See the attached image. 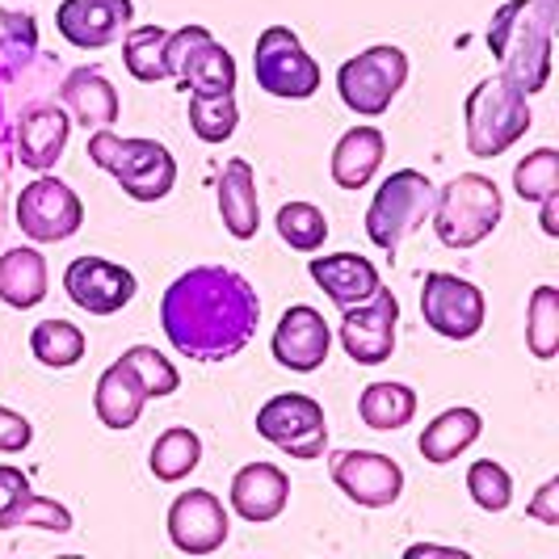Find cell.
<instances>
[{
  "label": "cell",
  "mask_w": 559,
  "mask_h": 559,
  "mask_svg": "<svg viewBox=\"0 0 559 559\" xmlns=\"http://www.w3.org/2000/svg\"><path fill=\"white\" fill-rule=\"evenodd\" d=\"M29 492V479L17 472V467H0V531H13V513L22 509V501H26Z\"/></svg>",
  "instance_id": "obj_39"
},
{
  "label": "cell",
  "mask_w": 559,
  "mask_h": 559,
  "mask_svg": "<svg viewBox=\"0 0 559 559\" xmlns=\"http://www.w3.org/2000/svg\"><path fill=\"white\" fill-rule=\"evenodd\" d=\"M329 472L336 488L362 509H388L404 492V467L379 450H336Z\"/></svg>",
  "instance_id": "obj_13"
},
{
  "label": "cell",
  "mask_w": 559,
  "mask_h": 559,
  "mask_svg": "<svg viewBox=\"0 0 559 559\" xmlns=\"http://www.w3.org/2000/svg\"><path fill=\"white\" fill-rule=\"evenodd\" d=\"M388 156V140L379 127H349L333 147V160H329V173L341 190H366L374 181V173Z\"/></svg>",
  "instance_id": "obj_22"
},
{
  "label": "cell",
  "mask_w": 559,
  "mask_h": 559,
  "mask_svg": "<svg viewBox=\"0 0 559 559\" xmlns=\"http://www.w3.org/2000/svg\"><path fill=\"white\" fill-rule=\"evenodd\" d=\"M219 215L236 240H252L261 227V198H257V173L249 160L231 156L219 173Z\"/></svg>",
  "instance_id": "obj_25"
},
{
  "label": "cell",
  "mask_w": 559,
  "mask_h": 559,
  "mask_svg": "<svg viewBox=\"0 0 559 559\" xmlns=\"http://www.w3.org/2000/svg\"><path fill=\"white\" fill-rule=\"evenodd\" d=\"M270 349H274V362L278 366L295 370V374H311V370L324 366L329 349H333V329H329V320L316 308L295 304V308L282 311Z\"/></svg>",
  "instance_id": "obj_17"
},
{
  "label": "cell",
  "mask_w": 559,
  "mask_h": 559,
  "mask_svg": "<svg viewBox=\"0 0 559 559\" xmlns=\"http://www.w3.org/2000/svg\"><path fill=\"white\" fill-rule=\"evenodd\" d=\"M526 345L534 358L551 362L559 354V290L538 286L526 304Z\"/></svg>",
  "instance_id": "obj_32"
},
{
  "label": "cell",
  "mask_w": 559,
  "mask_h": 559,
  "mask_svg": "<svg viewBox=\"0 0 559 559\" xmlns=\"http://www.w3.org/2000/svg\"><path fill=\"white\" fill-rule=\"evenodd\" d=\"M168 81L186 88L190 97H211V93H236V59L224 43H215V34L206 26L168 29L165 43Z\"/></svg>",
  "instance_id": "obj_6"
},
{
  "label": "cell",
  "mask_w": 559,
  "mask_h": 559,
  "mask_svg": "<svg viewBox=\"0 0 559 559\" xmlns=\"http://www.w3.org/2000/svg\"><path fill=\"white\" fill-rule=\"evenodd\" d=\"M68 135H72V118L51 102H34L17 118V160L26 168L47 173L63 156Z\"/></svg>",
  "instance_id": "obj_20"
},
{
  "label": "cell",
  "mask_w": 559,
  "mask_h": 559,
  "mask_svg": "<svg viewBox=\"0 0 559 559\" xmlns=\"http://www.w3.org/2000/svg\"><path fill=\"white\" fill-rule=\"evenodd\" d=\"M257 433L278 447L290 459H320L329 447V420H324V404L311 400L304 392H282L270 395L261 408H257Z\"/></svg>",
  "instance_id": "obj_10"
},
{
  "label": "cell",
  "mask_w": 559,
  "mask_h": 559,
  "mask_svg": "<svg viewBox=\"0 0 559 559\" xmlns=\"http://www.w3.org/2000/svg\"><path fill=\"white\" fill-rule=\"evenodd\" d=\"M404 81H408V56L392 43H379V47H366L362 56L341 63L336 93L354 114L379 118V114L392 110L395 93L404 88Z\"/></svg>",
  "instance_id": "obj_9"
},
{
  "label": "cell",
  "mask_w": 559,
  "mask_h": 559,
  "mask_svg": "<svg viewBox=\"0 0 559 559\" xmlns=\"http://www.w3.org/2000/svg\"><path fill=\"white\" fill-rule=\"evenodd\" d=\"M84 349H88V341H84V333L72 320H43L29 333V354L43 366H51V370L76 366L84 358Z\"/></svg>",
  "instance_id": "obj_31"
},
{
  "label": "cell",
  "mask_w": 559,
  "mask_h": 559,
  "mask_svg": "<svg viewBox=\"0 0 559 559\" xmlns=\"http://www.w3.org/2000/svg\"><path fill=\"white\" fill-rule=\"evenodd\" d=\"M534 4H538V9H543L551 22H559V0H534Z\"/></svg>",
  "instance_id": "obj_44"
},
{
  "label": "cell",
  "mask_w": 559,
  "mask_h": 559,
  "mask_svg": "<svg viewBox=\"0 0 559 559\" xmlns=\"http://www.w3.org/2000/svg\"><path fill=\"white\" fill-rule=\"evenodd\" d=\"M122 362L131 366L135 374H140L143 392L147 400H160V395H173L181 388V374H177V366L168 362L165 354L156 349V345H131L127 354H122Z\"/></svg>",
  "instance_id": "obj_36"
},
{
  "label": "cell",
  "mask_w": 559,
  "mask_h": 559,
  "mask_svg": "<svg viewBox=\"0 0 559 559\" xmlns=\"http://www.w3.org/2000/svg\"><path fill=\"white\" fill-rule=\"evenodd\" d=\"M135 17V0H63L56 9V29L76 51H102Z\"/></svg>",
  "instance_id": "obj_18"
},
{
  "label": "cell",
  "mask_w": 559,
  "mask_h": 559,
  "mask_svg": "<svg viewBox=\"0 0 559 559\" xmlns=\"http://www.w3.org/2000/svg\"><path fill=\"white\" fill-rule=\"evenodd\" d=\"M63 290H68V299L81 311H88V316H114V311H122L135 299L140 282H135V274H131L127 265H118V261H106V257H76V261L63 270Z\"/></svg>",
  "instance_id": "obj_15"
},
{
  "label": "cell",
  "mask_w": 559,
  "mask_h": 559,
  "mask_svg": "<svg viewBox=\"0 0 559 559\" xmlns=\"http://www.w3.org/2000/svg\"><path fill=\"white\" fill-rule=\"evenodd\" d=\"M395 324H400V299L392 290H374L366 304H354L341 316V345L358 366H379L395 354Z\"/></svg>",
  "instance_id": "obj_14"
},
{
  "label": "cell",
  "mask_w": 559,
  "mask_h": 559,
  "mask_svg": "<svg viewBox=\"0 0 559 559\" xmlns=\"http://www.w3.org/2000/svg\"><path fill=\"white\" fill-rule=\"evenodd\" d=\"M88 160L106 168L118 190L135 202H160L177 181V160L168 156L165 143L156 140H122L110 127H97L88 135Z\"/></svg>",
  "instance_id": "obj_4"
},
{
  "label": "cell",
  "mask_w": 559,
  "mask_h": 559,
  "mask_svg": "<svg viewBox=\"0 0 559 559\" xmlns=\"http://www.w3.org/2000/svg\"><path fill=\"white\" fill-rule=\"evenodd\" d=\"M252 76L270 97H282V102H308L324 81L320 63L308 56V47L290 26H265L257 34Z\"/></svg>",
  "instance_id": "obj_8"
},
{
  "label": "cell",
  "mask_w": 559,
  "mask_h": 559,
  "mask_svg": "<svg viewBox=\"0 0 559 559\" xmlns=\"http://www.w3.org/2000/svg\"><path fill=\"white\" fill-rule=\"evenodd\" d=\"M408 559H420V556H447V559H463V551L459 547H438V543H413L408 551H404Z\"/></svg>",
  "instance_id": "obj_43"
},
{
  "label": "cell",
  "mask_w": 559,
  "mask_h": 559,
  "mask_svg": "<svg viewBox=\"0 0 559 559\" xmlns=\"http://www.w3.org/2000/svg\"><path fill=\"white\" fill-rule=\"evenodd\" d=\"M261 299L252 282L224 265H194L160 299V329L181 358L227 362L257 333Z\"/></svg>",
  "instance_id": "obj_1"
},
{
  "label": "cell",
  "mask_w": 559,
  "mask_h": 559,
  "mask_svg": "<svg viewBox=\"0 0 559 559\" xmlns=\"http://www.w3.org/2000/svg\"><path fill=\"white\" fill-rule=\"evenodd\" d=\"M526 513L538 518V522H547V526H559V476L538 488V497L526 504Z\"/></svg>",
  "instance_id": "obj_41"
},
{
  "label": "cell",
  "mask_w": 559,
  "mask_h": 559,
  "mask_svg": "<svg viewBox=\"0 0 559 559\" xmlns=\"http://www.w3.org/2000/svg\"><path fill=\"white\" fill-rule=\"evenodd\" d=\"M34 442V425L22 413L0 404V454H22Z\"/></svg>",
  "instance_id": "obj_40"
},
{
  "label": "cell",
  "mask_w": 559,
  "mask_h": 559,
  "mask_svg": "<svg viewBox=\"0 0 559 559\" xmlns=\"http://www.w3.org/2000/svg\"><path fill=\"white\" fill-rule=\"evenodd\" d=\"M488 47L501 63V76L518 84L526 97L543 93L551 81V51H556V22L534 0H504L492 13Z\"/></svg>",
  "instance_id": "obj_2"
},
{
  "label": "cell",
  "mask_w": 559,
  "mask_h": 559,
  "mask_svg": "<svg viewBox=\"0 0 559 559\" xmlns=\"http://www.w3.org/2000/svg\"><path fill=\"white\" fill-rule=\"evenodd\" d=\"M433 211V181L420 168H400L392 173L366 211V236L370 245L383 252H395L404 236H413Z\"/></svg>",
  "instance_id": "obj_7"
},
{
  "label": "cell",
  "mask_w": 559,
  "mask_h": 559,
  "mask_svg": "<svg viewBox=\"0 0 559 559\" xmlns=\"http://www.w3.org/2000/svg\"><path fill=\"white\" fill-rule=\"evenodd\" d=\"M59 102L68 106L72 122H81V127H88V131L114 127L118 114H122L118 88H114L97 68H76V72H68V81L59 84Z\"/></svg>",
  "instance_id": "obj_23"
},
{
  "label": "cell",
  "mask_w": 559,
  "mask_h": 559,
  "mask_svg": "<svg viewBox=\"0 0 559 559\" xmlns=\"http://www.w3.org/2000/svg\"><path fill=\"white\" fill-rule=\"evenodd\" d=\"M84 224V206L72 186H63L59 177L43 173L34 177L22 198H17V227L26 231L34 245H59L68 236H76Z\"/></svg>",
  "instance_id": "obj_12"
},
{
  "label": "cell",
  "mask_w": 559,
  "mask_h": 559,
  "mask_svg": "<svg viewBox=\"0 0 559 559\" xmlns=\"http://www.w3.org/2000/svg\"><path fill=\"white\" fill-rule=\"evenodd\" d=\"M504 215L501 190L484 173H459L442 190H433V231L447 249H476L484 245Z\"/></svg>",
  "instance_id": "obj_3"
},
{
  "label": "cell",
  "mask_w": 559,
  "mask_h": 559,
  "mask_svg": "<svg viewBox=\"0 0 559 559\" xmlns=\"http://www.w3.org/2000/svg\"><path fill=\"white\" fill-rule=\"evenodd\" d=\"M308 274L341 311L354 308V304H366V299L383 286V282H379V270H374V261H370V257H358V252L311 257Z\"/></svg>",
  "instance_id": "obj_21"
},
{
  "label": "cell",
  "mask_w": 559,
  "mask_h": 559,
  "mask_svg": "<svg viewBox=\"0 0 559 559\" xmlns=\"http://www.w3.org/2000/svg\"><path fill=\"white\" fill-rule=\"evenodd\" d=\"M538 224H543V231L556 240L559 236V194H547L543 202H538Z\"/></svg>",
  "instance_id": "obj_42"
},
{
  "label": "cell",
  "mask_w": 559,
  "mask_h": 559,
  "mask_svg": "<svg viewBox=\"0 0 559 559\" xmlns=\"http://www.w3.org/2000/svg\"><path fill=\"white\" fill-rule=\"evenodd\" d=\"M47 299V257L38 249H9L0 257V304L29 311Z\"/></svg>",
  "instance_id": "obj_27"
},
{
  "label": "cell",
  "mask_w": 559,
  "mask_h": 559,
  "mask_svg": "<svg viewBox=\"0 0 559 559\" xmlns=\"http://www.w3.org/2000/svg\"><path fill=\"white\" fill-rule=\"evenodd\" d=\"M236 93H211V97H190V131L202 143H227L236 135Z\"/></svg>",
  "instance_id": "obj_33"
},
{
  "label": "cell",
  "mask_w": 559,
  "mask_h": 559,
  "mask_svg": "<svg viewBox=\"0 0 559 559\" xmlns=\"http://www.w3.org/2000/svg\"><path fill=\"white\" fill-rule=\"evenodd\" d=\"M358 417L370 429H379V433H395V429H404L408 420L417 417V392L408 383H392V379L370 383L358 395Z\"/></svg>",
  "instance_id": "obj_28"
},
{
  "label": "cell",
  "mask_w": 559,
  "mask_h": 559,
  "mask_svg": "<svg viewBox=\"0 0 559 559\" xmlns=\"http://www.w3.org/2000/svg\"><path fill=\"white\" fill-rule=\"evenodd\" d=\"M143 404H147V392H143L140 374L122 358L102 370L93 388V413L106 429H131L143 417Z\"/></svg>",
  "instance_id": "obj_24"
},
{
  "label": "cell",
  "mask_w": 559,
  "mask_h": 559,
  "mask_svg": "<svg viewBox=\"0 0 559 559\" xmlns=\"http://www.w3.org/2000/svg\"><path fill=\"white\" fill-rule=\"evenodd\" d=\"M227 501H231L236 518H245L252 526H265V522L282 518V509L290 501V479L274 463H245L231 476Z\"/></svg>",
  "instance_id": "obj_19"
},
{
  "label": "cell",
  "mask_w": 559,
  "mask_h": 559,
  "mask_svg": "<svg viewBox=\"0 0 559 559\" xmlns=\"http://www.w3.org/2000/svg\"><path fill=\"white\" fill-rule=\"evenodd\" d=\"M484 433V420H479L476 408H447L420 429V454L425 463L442 467V463H454L463 450H472Z\"/></svg>",
  "instance_id": "obj_26"
},
{
  "label": "cell",
  "mask_w": 559,
  "mask_h": 559,
  "mask_svg": "<svg viewBox=\"0 0 559 559\" xmlns=\"http://www.w3.org/2000/svg\"><path fill=\"white\" fill-rule=\"evenodd\" d=\"M420 316L447 341H472L484 329L488 304H484V290L476 282L447 274V270H433L420 282Z\"/></svg>",
  "instance_id": "obj_11"
},
{
  "label": "cell",
  "mask_w": 559,
  "mask_h": 559,
  "mask_svg": "<svg viewBox=\"0 0 559 559\" xmlns=\"http://www.w3.org/2000/svg\"><path fill=\"white\" fill-rule=\"evenodd\" d=\"M513 190L522 202H543L547 194H559V152L556 147H534L513 168Z\"/></svg>",
  "instance_id": "obj_35"
},
{
  "label": "cell",
  "mask_w": 559,
  "mask_h": 559,
  "mask_svg": "<svg viewBox=\"0 0 559 559\" xmlns=\"http://www.w3.org/2000/svg\"><path fill=\"white\" fill-rule=\"evenodd\" d=\"M17 526H29V531H51V534H68L72 531V513L63 509L59 501L51 497H38V492H29L22 509L13 513V531Z\"/></svg>",
  "instance_id": "obj_38"
},
{
  "label": "cell",
  "mask_w": 559,
  "mask_h": 559,
  "mask_svg": "<svg viewBox=\"0 0 559 559\" xmlns=\"http://www.w3.org/2000/svg\"><path fill=\"white\" fill-rule=\"evenodd\" d=\"M231 534V518H227L224 501L206 488H190L177 501L168 504V538L177 551L186 556H211L219 551Z\"/></svg>",
  "instance_id": "obj_16"
},
{
  "label": "cell",
  "mask_w": 559,
  "mask_h": 559,
  "mask_svg": "<svg viewBox=\"0 0 559 559\" xmlns=\"http://www.w3.org/2000/svg\"><path fill=\"white\" fill-rule=\"evenodd\" d=\"M463 127H467V152L479 160H497L534 127L526 93L504 81L501 72L479 81L463 102Z\"/></svg>",
  "instance_id": "obj_5"
},
{
  "label": "cell",
  "mask_w": 559,
  "mask_h": 559,
  "mask_svg": "<svg viewBox=\"0 0 559 559\" xmlns=\"http://www.w3.org/2000/svg\"><path fill=\"white\" fill-rule=\"evenodd\" d=\"M467 492L484 513H504L513 501V476L504 472L497 459H479L467 467Z\"/></svg>",
  "instance_id": "obj_37"
},
{
  "label": "cell",
  "mask_w": 559,
  "mask_h": 559,
  "mask_svg": "<svg viewBox=\"0 0 559 559\" xmlns=\"http://www.w3.org/2000/svg\"><path fill=\"white\" fill-rule=\"evenodd\" d=\"M278 236L295 252H320L329 240V219L311 202H286L278 211Z\"/></svg>",
  "instance_id": "obj_34"
},
{
  "label": "cell",
  "mask_w": 559,
  "mask_h": 559,
  "mask_svg": "<svg viewBox=\"0 0 559 559\" xmlns=\"http://www.w3.org/2000/svg\"><path fill=\"white\" fill-rule=\"evenodd\" d=\"M165 43H168L165 26H127V38H122V63H127V72L143 84L168 81Z\"/></svg>",
  "instance_id": "obj_30"
},
{
  "label": "cell",
  "mask_w": 559,
  "mask_h": 559,
  "mask_svg": "<svg viewBox=\"0 0 559 559\" xmlns=\"http://www.w3.org/2000/svg\"><path fill=\"white\" fill-rule=\"evenodd\" d=\"M198 463H202V438H198L190 425L165 429L152 442V454H147V467H152V476L160 479V484H181Z\"/></svg>",
  "instance_id": "obj_29"
}]
</instances>
